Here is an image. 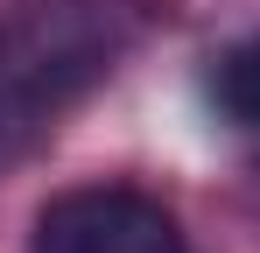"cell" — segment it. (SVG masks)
<instances>
[{"label":"cell","mask_w":260,"mask_h":253,"mask_svg":"<svg viewBox=\"0 0 260 253\" xmlns=\"http://www.w3.org/2000/svg\"><path fill=\"white\" fill-rule=\"evenodd\" d=\"M127 49L113 0H7L0 7V169L28 155Z\"/></svg>","instance_id":"6da1fadb"},{"label":"cell","mask_w":260,"mask_h":253,"mask_svg":"<svg viewBox=\"0 0 260 253\" xmlns=\"http://www.w3.org/2000/svg\"><path fill=\"white\" fill-rule=\"evenodd\" d=\"M28 253H190V239L148 190L85 183L36 211Z\"/></svg>","instance_id":"7a4b0ae2"},{"label":"cell","mask_w":260,"mask_h":253,"mask_svg":"<svg viewBox=\"0 0 260 253\" xmlns=\"http://www.w3.org/2000/svg\"><path fill=\"white\" fill-rule=\"evenodd\" d=\"M211 106L225 126H260V28L253 36H239L225 56L211 64Z\"/></svg>","instance_id":"3957f363"}]
</instances>
